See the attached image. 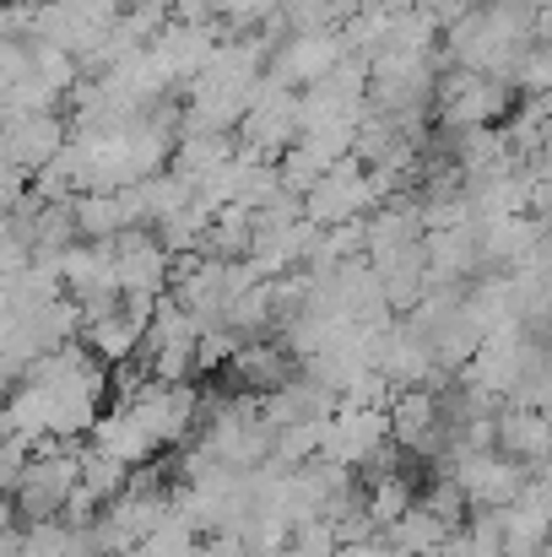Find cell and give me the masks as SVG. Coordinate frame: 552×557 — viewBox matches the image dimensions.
Returning <instances> with one entry per match:
<instances>
[{
	"label": "cell",
	"mask_w": 552,
	"mask_h": 557,
	"mask_svg": "<svg viewBox=\"0 0 552 557\" xmlns=\"http://www.w3.org/2000/svg\"><path fill=\"white\" fill-rule=\"evenodd\" d=\"M76 482H82V455H54V449H44V455H27L11 504H16L27 520H54V515H65Z\"/></svg>",
	"instance_id": "6da1fadb"
},
{
	"label": "cell",
	"mask_w": 552,
	"mask_h": 557,
	"mask_svg": "<svg viewBox=\"0 0 552 557\" xmlns=\"http://www.w3.org/2000/svg\"><path fill=\"white\" fill-rule=\"evenodd\" d=\"M450 476L461 482V493H466L471 509H510V504H520L531 471H526L520 460L488 449V455H466V460H455Z\"/></svg>",
	"instance_id": "277c9868"
},
{
	"label": "cell",
	"mask_w": 552,
	"mask_h": 557,
	"mask_svg": "<svg viewBox=\"0 0 552 557\" xmlns=\"http://www.w3.org/2000/svg\"><path fill=\"white\" fill-rule=\"evenodd\" d=\"M548 433H552V411H548Z\"/></svg>",
	"instance_id": "e0dca14e"
},
{
	"label": "cell",
	"mask_w": 552,
	"mask_h": 557,
	"mask_svg": "<svg viewBox=\"0 0 552 557\" xmlns=\"http://www.w3.org/2000/svg\"><path fill=\"white\" fill-rule=\"evenodd\" d=\"M336 406H342V395L326 389V384H315L309 373H293L282 389L260 395V417H266L271 433L277 428H320V422L336 417Z\"/></svg>",
	"instance_id": "52a82bcc"
},
{
	"label": "cell",
	"mask_w": 552,
	"mask_h": 557,
	"mask_svg": "<svg viewBox=\"0 0 552 557\" xmlns=\"http://www.w3.org/2000/svg\"><path fill=\"white\" fill-rule=\"evenodd\" d=\"M336 557H401V553H390V547L373 536V542H358V547H336Z\"/></svg>",
	"instance_id": "9a60e30c"
},
{
	"label": "cell",
	"mask_w": 552,
	"mask_h": 557,
	"mask_svg": "<svg viewBox=\"0 0 552 557\" xmlns=\"http://www.w3.org/2000/svg\"><path fill=\"white\" fill-rule=\"evenodd\" d=\"M499 455L520 460L526 471L548 466L552 460L548 411H531V406H499Z\"/></svg>",
	"instance_id": "9c48e42d"
},
{
	"label": "cell",
	"mask_w": 552,
	"mask_h": 557,
	"mask_svg": "<svg viewBox=\"0 0 552 557\" xmlns=\"http://www.w3.org/2000/svg\"><path fill=\"white\" fill-rule=\"evenodd\" d=\"M11 520H16V504L0 493V536H11Z\"/></svg>",
	"instance_id": "2e32d148"
},
{
	"label": "cell",
	"mask_w": 552,
	"mask_h": 557,
	"mask_svg": "<svg viewBox=\"0 0 552 557\" xmlns=\"http://www.w3.org/2000/svg\"><path fill=\"white\" fill-rule=\"evenodd\" d=\"M65 141H71V120L65 114H22V120H5L0 125V147H5V158L27 180L44 174L65 152Z\"/></svg>",
	"instance_id": "8992f818"
},
{
	"label": "cell",
	"mask_w": 552,
	"mask_h": 557,
	"mask_svg": "<svg viewBox=\"0 0 552 557\" xmlns=\"http://www.w3.org/2000/svg\"><path fill=\"white\" fill-rule=\"evenodd\" d=\"M336 525L331 520H309V525H298L293 531V542H287V553L282 557H336Z\"/></svg>",
	"instance_id": "5bb4252c"
},
{
	"label": "cell",
	"mask_w": 552,
	"mask_h": 557,
	"mask_svg": "<svg viewBox=\"0 0 552 557\" xmlns=\"http://www.w3.org/2000/svg\"><path fill=\"white\" fill-rule=\"evenodd\" d=\"M233 152H238V141H233V136H180V141H174L169 169L200 189L206 180H217V174L233 163Z\"/></svg>",
	"instance_id": "30bf717a"
},
{
	"label": "cell",
	"mask_w": 552,
	"mask_h": 557,
	"mask_svg": "<svg viewBox=\"0 0 552 557\" xmlns=\"http://www.w3.org/2000/svg\"><path fill=\"white\" fill-rule=\"evenodd\" d=\"M342 54H347L342 33H287V38L271 49L266 76H271L277 87H287V92H309Z\"/></svg>",
	"instance_id": "3957f363"
},
{
	"label": "cell",
	"mask_w": 552,
	"mask_h": 557,
	"mask_svg": "<svg viewBox=\"0 0 552 557\" xmlns=\"http://www.w3.org/2000/svg\"><path fill=\"white\" fill-rule=\"evenodd\" d=\"M233 384L244 389V395H271V389H282L293 373H298V358L277 342V336H260V342H244L238 352H233Z\"/></svg>",
	"instance_id": "ba28073f"
},
{
	"label": "cell",
	"mask_w": 552,
	"mask_h": 557,
	"mask_svg": "<svg viewBox=\"0 0 552 557\" xmlns=\"http://www.w3.org/2000/svg\"><path fill=\"white\" fill-rule=\"evenodd\" d=\"M450 536H455V531H450L444 520H433L422 504H412V509H406L390 531H379V542H384L390 553H401V557H433L444 542H450Z\"/></svg>",
	"instance_id": "8fae6325"
},
{
	"label": "cell",
	"mask_w": 552,
	"mask_h": 557,
	"mask_svg": "<svg viewBox=\"0 0 552 557\" xmlns=\"http://www.w3.org/2000/svg\"><path fill=\"white\" fill-rule=\"evenodd\" d=\"M552 536V520L531 504H510L504 509V557H542Z\"/></svg>",
	"instance_id": "7c38bea8"
},
{
	"label": "cell",
	"mask_w": 552,
	"mask_h": 557,
	"mask_svg": "<svg viewBox=\"0 0 552 557\" xmlns=\"http://www.w3.org/2000/svg\"><path fill=\"white\" fill-rule=\"evenodd\" d=\"M515 92L520 98H542L552 92V44H531L515 65Z\"/></svg>",
	"instance_id": "4fadbf2b"
},
{
	"label": "cell",
	"mask_w": 552,
	"mask_h": 557,
	"mask_svg": "<svg viewBox=\"0 0 552 557\" xmlns=\"http://www.w3.org/2000/svg\"><path fill=\"white\" fill-rule=\"evenodd\" d=\"M390 444V417L384 411H373V406H336V417L320 428V460H331V466H347V471H358L368 455H379Z\"/></svg>",
	"instance_id": "7a4b0ae2"
},
{
	"label": "cell",
	"mask_w": 552,
	"mask_h": 557,
	"mask_svg": "<svg viewBox=\"0 0 552 557\" xmlns=\"http://www.w3.org/2000/svg\"><path fill=\"white\" fill-rule=\"evenodd\" d=\"M368 211H373V200H368V169L358 158H342L320 185L304 195V216L315 227H342V222H358Z\"/></svg>",
	"instance_id": "5b68a950"
}]
</instances>
